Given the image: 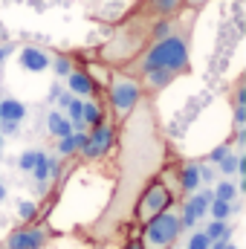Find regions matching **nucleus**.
<instances>
[{
  "label": "nucleus",
  "instance_id": "obj_16",
  "mask_svg": "<svg viewBox=\"0 0 246 249\" xmlns=\"http://www.w3.org/2000/svg\"><path fill=\"white\" fill-rule=\"evenodd\" d=\"M32 177H35V183H38V191H47V180H50V157L41 151V157H38V162H35V168H32Z\"/></svg>",
  "mask_w": 246,
  "mask_h": 249
},
{
  "label": "nucleus",
  "instance_id": "obj_2",
  "mask_svg": "<svg viewBox=\"0 0 246 249\" xmlns=\"http://www.w3.org/2000/svg\"><path fill=\"white\" fill-rule=\"evenodd\" d=\"M191 29H194V12L185 9L157 41H151L133 61L124 64L122 72L133 78L151 70H171L177 78L188 75L191 72Z\"/></svg>",
  "mask_w": 246,
  "mask_h": 249
},
{
  "label": "nucleus",
  "instance_id": "obj_18",
  "mask_svg": "<svg viewBox=\"0 0 246 249\" xmlns=\"http://www.w3.org/2000/svg\"><path fill=\"white\" fill-rule=\"evenodd\" d=\"M206 238H209V241H217V238L229 241V238H232V226H229L226 220H211L209 229H206Z\"/></svg>",
  "mask_w": 246,
  "mask_h": 249
},
{
  "label": "nucleus",
  "instance_id": "obj_9",
  "mask_svg": "<svg viewBox=\"0 0 246 249\" xmlns=\"http://www.w3.org/2000/svg\"><path fill=\"white\" fill-rule=\"evenodd\" d=\"M67 87H70V93L72 96H78V99H105V87L96 81V75L90 72V67L87 64H75L70 72H67Z\"/></svg>",
  "mask_w": 246,
  "mask_h": 249
},
{
  "label": "nucleus",
  "instance_id": "obj_24",
  "mask_svg": "<svg viewBox=\"0 0 246 249\" xmlns=\"http://www.w3.org/2000/svg\"><path fill=\"white\" fill-rule=\"evenodd\" d=\"M38 157H41V151H23L20 154V160H18V165H20V171H32L35 168V162H38Z\"/></svg>",
  "mask_w": 246,
  "mask_h": 249
},
{
  "label": "nucleus",
  "instance_id": "obj_22",
  "mask_svg": "<svg viewBox=\"0 0 246 249\" xmlns=\"http://www.w3.org/2000/svg\"><path fill=\"white\" fill-rule=\"evenodd\" d=\"M58 157H61V160H72V157H78L72 133H67V136H61V139H58Z\"/></svg>",
  "mask_w": 246,
  "mask_h": 249
},
{
  "label": "nucleus",
  "instance_id": "obj_23",
  "mask_svg": "<svg viewBox=\"0 0 246 249\" xmlns=\"http://www.w3.org/2000/svg\"><path fill=\"white\" fill-rule=\"evenodd\" d=\"M232 107H246V78L244 75L232 87Z\"/></svg>",
  "mask_w": 246,
  "mask_h": 249
},
{
  "label": "nucleus",
  "instance_id": "obj_4",
  "mask_svg": "<svg viewBox=\"0 0 246 249\" xmlns=\"http://www.w3.org/2000/svg\"><path fill=\"white\" fill-rule=\"evenodd\" d=\"M183 235V220H180V206H168L157 217H151L145 226H139V244L142 249H165L174 247Z\"/></svg>",
  "mask_w": 246,
  "mask_h": 249
},
{
  "label": "nucleus",
  "instance_id": "obj_21",
  "mask_svg": "<svg viewBox=\"0 0 246 249\" xmlns=\"http://www.w3.org/2000/svg\"><path fill=\"white\" fill-rule=\"evenodd\" d=\"M235 194H238V188H235V183H229V180L217 183V188L211 191V197H214V200H226V203H232V200H235Z\"/></svg>",
  "mask_w": 246,
  "mask_h": 249
},
{
  "label": "nucleus",
  "instance_id": "obj_14",
  "mask_svg": "<svg viewBox=\"0 0 246 249\" xmlns=\"http://www.w3.org/2000/svg\"><path fill=\"white\" fill-rule=\"evenodd\" d=\"M26 116V107H23V102H18V99H3L0 102V119H6V122H20Z\"/></svg>",
  "mask_w": 246,
  "mask_h": 249
},
{
  "label": "nucleus",
  "instance_id": "obj_26",
  "mask_svg": "<svg viewBox=\"0 0 246 249\" xmlns=\"http://www.w3.org/2000/svg\"><path fill=\"white\" fill-rule=\"evenodd\" d=\"M229 151H232V142H223L220 148H214V151L209 154V160H211V162H220V160H223V157H226Z\"/></svg>",
  "mask_w": 246,
  "mask_h": 249
},
{
  "label": "nucleus",
  "instance_id": "obj_20",
  "mask_svg": "<svg viewBox=\"0 0 246 249\" xmlns=\"http://www.w3.org/2000/svg\"><path fill=\"white\" fill-rule=\"evenodd\" d=\"M209 212H211V217H214V220H226V217L232 214V203H226V200H214V197H211Z\"/></svg>",
  "mask_w": 246,
  "mask_h": 249
},
{
  "label": "nucleus",
  "instance_id": "obj_11",
  "mask_svg": "<svg viewBox=\"0 0 246 249\" xmlns=\"http://www.w3.org/2000/svg\"><path fill=\"white\" fill-rule=\"evenodd\" d=\"M177 183H180V197H188L200 188V162L197 160H183L180 162Z\"/></svg>",
  "mask_w": 246,
  "mask_h": 249
},
{
  "label": "nucleus",
  "instance_id": "obj_29",
  "mask_svg": "<svg viewBox=\"0 0 246 249\" xmlns=\"http://www.w3.org/2000/svg\"><path fill=\"white\" fill-rule=\"evenodd\" d=\"M3 197H6V188H3V183H0V200H3Z\"/></svg>",
  "mask_w": 246,
  "mask_h": 249
},
{
  "label": "nucleus",
  "instance_id": "obj_25",
  "mask_svg": "<svg viewBox=\"0 0 246 249\" xmlns=\"http://www.w3.org/2000/svg\"><path fill=\"white\" fill-rule=\"evenodd\" d=\"M18 214H20V220H23V223L35 220V217H38V203H29V200H26V203H20V206H18Z\"/></svg>",
  "mask_w": 246,
  "mask_h": 249
},
{
  "label": "nucleus",
  "instance_id": "obj_19",
  "mask_svg": "<svg viewBox=\"0 0 246 249\" xmlns=\"http://www.w3.org/2000/svg\"><path fill=\"white\" fill-rule=\"evenodd\" d=\"M50 67H53V70L58 72V78H61V75L67 78V72H70V70L75 67V61H72V55H70V53H58L55 58H50Z\"/></svg>",
  "mask_w": 246,
  "mask_h": 249
},
{
  "label": "nucleus",
  "instance_id": "obj_10",
  "mask_svg": "<svg viewBox=\"0 0 246 249\" xmlns=\"http://www.w3.org/2000/svg\"><path fill=\"white\" fill-rule=\"evenodd\" d=\"M209 203H211V191H194L183 197L177 206H180V220H183V229H194L200 223V217L209 212Z\"/></svg>",
  "mask_w": 246,
  "mask_h": 249
},
{
  "label": "nucleus",
  "instance_id": "obj_7",
  "mask_svg": "<svg viewBox=\"0 0 246 249\" xmlns=\"http://www.w3.org/2000/svg\"><path fill=\"white\" fill-rule=\"evenodd\" d=\"M113 145H116V124L105 116L99 124H93V127L87 130V145L81 148L78 157H81L84 162H96V160H105V157L113 151Z\"/></svg>",
  "mask_w": 246,
  "mask_h": 249
},
{
  "label": "nucleus",
  "instance_id": "obj_12",
  "mask_svg": "<svg viewBox=\"0 0 246 249\" xmlns=\"http://www.w3.org/2000/svg\"><path fill=\"white\" fill-rule=\"evenodd\" d=\"M50 53L47 50H41V47H23L20 50V67L23 70H29V72H44V70H50Z\"/></svg>",
  "mask_w": 246,
  "mask_h": 249
},
{
  "label": "nucleus",
  "instance_id": "obj_17",
  "mask_svg": "<svg viewBox=\"0 0 246 249\" xmlns=\"http://www.w3.org/2000/svg\"><path fill=\"white\" fill-rule=\"evenodd\" d=\"M241 168H244V160H241L238 151H229V154L220 160V171H223V177H232V174H238Z\"/></svg>",
  "mask_w": 246,
  "mask_h": 249
},
{
  "label": "nucleus",
  "instance_id": "obj_13",
  "mask_svg": "<svg viewBox=\"0 0 246 249\" xmlns=\"http://www.w3.org/2000/svg\"><path fill=\"white\" fill-rule=\"evenodd\" d=\"M105 119V105H99L96 99H84V107H81V122L90 130L93 124H99Z\"/></svg>",
  "mask_w": 246,
  "mask_h": 249
},
{
  "label": "nucleus",
  "instance_id": "obj_8",
  "mask_svg": "<svg viewBox=\"0 0 246 249\" xmlns=\"http://www.w3.org/2000/svg\"><path fill=\"white\" fill-rule=\"evenodd\" d=\"M191 6V0H136L130 9L151 18V20H159V23H171L183 15L185 9Z\"/></svg>",
  "mask_w": 246,
  "mask_h": 249
},
{
  "label": "nucleus",
  "instance_id": "obj_5",
  "mask_svg": "<svg viewBox=\"0 0 246 249\" xmlns=\"http://www.w3.org/2000/svg\"><path fill=\"white\" fill-rule=\"evenodd\" d=\"M177 203V197H174V191L168 188V183L162 180V174H157L145 191L139 194V200H136V206H133V232L139 229V226H145L151 217H157L159 212H165L168 206H174Z\"/></svg>",
  "mask_w": 246,
  "mask_h": 249
},
{
  "label": "nucleus",
  "instance_id": "obj_31",
  "mask_svg": "<svg viewBox=\"0 0 246 249\" xmlns=\"http://www.w3.org/2000/svg\"><path fill=\"white\" fill-rule=\"evenodd\" d=\"M0 148H3V133H0Z\"/></svg>",
  "mask_w": 246,
  "mask_h": 249
},
{
  "label": "nucleus",
  "instance_id": "obj_1",
  "mask_svg": "<svg viewBox=\"0 0 246 249\" xmlns=\"http://www.w3.org/2000/svg\"><path fill=\"white\" fill-rule=\"evenodd\" d=\"M116 162H113V191L99 217L81 226L75 235L93 249L116 247L133 235V206L145 186L162 171L171 151L159 113L151 96H142L136 107L116 124Z\"/></svg>",
  "mask_w": 246,
  "mask_h": 249
},
{
  "label": "nucleus",
  "instance_id": "obj_32",
  "mask_svg": "<svg viewBox=\"0 0 246 249\" xmlns=\"http://www.w3.org/2000/svg\"><path fill=\"white\" fill-rule=\"evenodd\" d=\"M165 249H177V244H174V247H165Z\"/></svg>",
  "mask_w": 246,
  "mask_h": 249
},
{
  "label": "nucleus",
  "instance_id": "obj_30",
  "mask_svg": "<svg viewBox=\"0 0 246 249\" xmlns=\"http://www.w3.org/2000/svg\"><path fill=\"white\" fill-rule=\"evenodd\" d=\"M223 249H238V247H232V244H226V247H223Z\"/></svg>",
  "mask_w": 246,
  "mask_h": 249
},
{
  "label": "nucleus",
  "instance_id": "obj_15",
  "mask_svg": "<svg viewBox=\"0 0 246 249\" xmlns=\"http://www.w3.org/2000/svg\"><path fill=\"white\" fill-rule=\"evenodd\" d=\"M47 127H50V133H53L55 139H61V136H67V133H72V124H70V119L64 116L61 110H53V113L47 116Z\"/></svg>",
  "mask_w": 246,
  "mask_h": 249
},
{
  "label": "nucleus",
  "instance_id": "obj_28",
  "mask_svg": "<svg viewBox=\"0 0 246 249\" xmlns=\"http://www.w3.org/2000/svg\"><path fill=\"white\" fill-rule=\"evenodd\" d=\"M12 50H15L12 44H0V67H3V61H6L9 55H12Z\"/></svg>",
  "mask_w": 246,
  "mask_h": 249
},
{
  "label": "nucleus",
  "instance_id": "obj_27",
  "mask_svg": "<svg viewBox=\"0 0 246 249\" xmlns=\"http://www.w3.org/2000/svg\"><path fill=\"white\" fill-rule=\"evenodd\" d=\"M119 247H122V249H142V244H139V238H133V235H130V238H124Z\"/></svg>",
  "mask_w": 246,
  "mask_h": 249
},
{
  "label": "nucleus",
  "instance_id": "obj_6",
  "mask_svg": "<svg viewBox=\"0 0 246 249\" xmlns=\"http://www.w3.org/2000/svg\"><path fill=\"white\" fill-rule=\"evenodd\" d=\"M58 232L47 223V217H35L18 229H12L3 241H0V249H44L50 241H55Z\"/></svg>",
  "mask_w": 246,
  "mask_h": 249
},
{
  "label": "nucleus",
  "instance_id": "obj_3",
  "mask_svg": "<svg viewBox=\"0 0 246 249\" xmlns=\"http://www.w3.org/2000/svg\"><path fill=\"white\" fill-rule=\"evenodd\" d=\"M105 87V99H107V119L113 124H119L136 107V102L145 96L142 93V84H139V78H133V75H127L122 70H110L107 67V84H102Z\"/></svg>",
  "mask_w": 246,
  "mask_h": 249
}]
</instances>
